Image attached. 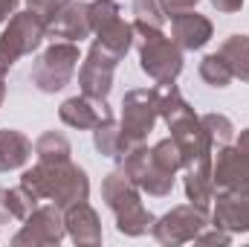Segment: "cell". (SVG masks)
<instances>
[{
  "mask_svg": "<svg viewBox=\"0 0 249 247\" xmlns=\"http://www.w3.org/2000/svg\"><path fill=\"white\" fill-rule=\"evenodd\" d=\"M20 184L38 201H53L61 209L87 201V192H90V181L84 169H78L70 160H41L35 169L23 172Z\"/></svg>",
  "mask_w": 249,
  "mask_h": 247,
  "instance_id": "obj_1",
  "label": "cell"
},
{
  "mask_svg": "<svg viewBox=\"0 0 249 247\" xmlns=\"http://www.w3.org/2000/svg\"><path fill=\"white\" fill-rule=\"evenodd\" d=\"M102 195L110 212L116 215V230L122 236H145L154 227V215L139 201V186L130 181L124 169H116L105 178Z\"/></svg>",
  "mask_w": 249,
  "mask_h": 247,
  "instance_id": "obj_2",
  "label": "cell"
},
{
  "mask_svg": "<svg viewBox=\"0 0 249 247\" xmlns=\"http://www.w3.org/2000/svg\"><path fill=\"white\" fill-rule=\"evenodd\" d=\"M133 32L139 35V64L154 82H174L183 70V50L162 35V29L139 26L133 23Z\"/></svg>",
  "mask_w": 249,
  "mask_h": 247,
  "instance_id": "obj_3",
  "label": "cell"
},
{
  "mask_svg": "<svg viewBox=\"0 0 249 247\" xmlns=\"http://www.w3.org/2000/svg\"><path fill=\"white\" fill-rule=\"evenodd\" d=\"M47 38V23L32 12H15L0 35V79L12 70V64L41 47Z\"/></svg>",
  "mask_w": 249,
  "mask_h": 247,
  "instance_id": "obj_4",
  "label": "cell"
},
{
  "mask_svg": "<svg viewBox=\"0 0 249 247\" xmlns=\"http://www.w3.org/2000/svg\"><path fill=\"white\" fill-rule=\"evenodd\" d=\"M75 67H78V47L72 41H58L35 62L29 76L41 93H55L70 84Z\"/></svg>",
  "mask_w": 249,
  "mask_h": 247,
  "instance_id": "obj_5",
  "label": "cell"
},
{
  "mask_svg": "<svg viewBox=\"0 0 249 247\" xmlns=\"http://www.w3.org/2000/svg\"><path fill=\"white\" fill-rule=\"evenodd\" d=\"M122 169L130 175V181L139 186L142 192H148V195H154V198H165V195L174 189V181H177V178H174L177 172L165 169V166L154 157V151L145 148V143L127 148Z\"/></svg>",
  "mask_w": 249,
  "mask_h": 247,
  "instance_id": "obj_6",
  "label": "cell"
},
{
  "mask_svg": "<svg viewBox=\"0 0 249 247\" xmlns=\"http://www.w3.org/2000/svg\"><path fill=\"white\" fill-rule=\"evenodd\" d=\"M206 227H209L206 209L197 204H188V206H174L160 221H154L151 236L160 245H186V242H194Z\"/></svg>",
  "mask_w": 249,
  "mask_h": 247,
  "instance_id": "obj_7",
  "label": "cell"
},
{
  "mask_svg": "<svg viewBox=\"0 0 249 247\" xmlns=\"http://www.w3.org/2000/svg\"><path fill=\"white\" fill-rule=\"evenodd\" d=\"M157 96L154 90H127L122 99V131L130 145H139L148 140V134L157 125Z\"/></svg>",
  "mask_w": 249,
  "mask_h": 247,
  "instance_id": "obj_8",
  "label": "cell"
},
{
  "mask_svg": "<svg viewBox=\"0 0 249 247\" xmlns=\"http://www.w3.org/2000/svg\"><path fill=\"white\" fill-rule=\"evenodd\" d=\"M119 59L110 56L105 47H99L93 41L87 59L78 70V84H81V93L84 96H93V99H107L110 87H113V70H116Z\"/></svg>",
  "mask_w": 249,
  "mask_h": 247,
  "instance_id": "obj_9",
  "label": "cell"
},
{
  "mask_svg": "<svg viewBox=\"0 0 249 247\" xmlns=\"http://www.w3.org/2000/svg\"><path fill=\"white\" fill-rule=\"evenodd\" d=\"M67 233L64 227V209L58 204L50 206H38L26 221L23 230L12 239L15 245H58Z\"/></svg>",
  "mask_w": 249,
  "mask_h": 247,
  "instance_id": "obj_10",
  "label": "cell"
},
{
  "mask_svg": "<svg viewBox=\"0 0 249 247\" xmlns=\"http://www.w3.org/2000/svg\"><path fill=\"white\" fill-rule=\"evenodd\" d=\"M217 192H249V154L238 145H223L212 163Z\"/></svg>",
  "mask_w": 249,
  "mask_h": 247,
  "instance_id": "obj_11",
  "label": "cell"
},
{
  "mask_svg": "<svg viewBox=\"0 0 249 247\" xmlns=\"http://www.w3.org/2000/svg\"><path fill=\"white\" fill-rule=\"evenodd\" d=\"M61 123L70 128H78V131H93L102 123H107L113 117V111L107 108L105 99H93V96H72L61 105Z\"/></svg>",
  "mask_w": 249,
  "mask_h": 247,
  "instance_id": "obj_12",
  "label": "cell"
},
{
  "mask_svg": "<svg viewBox=\"0 0 249 247\" xmlns=\"http://www.w3.org/2000/svg\"><path fill=\"white\" fill-rule=\"evenodd\" d=\"M171 41L180 50H200L212 41V21L194 9L171 15Z\"/></svg>",
  "mask_w": 249,
  "mask_h": 247,
  "instance_id": "obj_13",
  "label": "cell"
},
{
  "mask_svg": "<svg viewBox=\"0 0 249 247\" xmlns=\"http://www.w3.org/2000/svg\"><path fill=\"white\" fill-rule=\"evenodd\" d=\"M93 32V26H90V15H87V3H75V0H70L67 6H64L61 12L47 23V35L55 41V38H61V41H81V38H87Z\"/></svg>",
  "mask_w": 249,
  "mask_h": 247,
  "instance_id": "obj_14",
  "label": "cell"
},
{
  "mask_svg": "<svg viewBox=\"0 0 249 247\" xmlns=\"http://www.w3.org/2000/svg\"><path fill=\"white\" fill-rule=\"evenodd\" d=\"M214 227L229 233H249V192H217Z\"/></svg>",
  "mask_w": 249,
  "mask_h": 247,
  "instance_id": "obj_15",
  "label": "cell"
},
{
  "mask_svg": "<svg viewBox=\"0 0 249 247\" xmlns=\"http://www.w3.org/2000/svg\"><path fill=\"white\" fill-rule=\"evenodd\" d=\"M64 227L70 233V239L75 245H99L102 242V224H99V215L96 209L81 201V204H72L64 209Z\"/></svg>",
  "mask_w": 249,
  "mask_h": 247,
  "instance_id": "obj_16",
  "label": "cell"
},
{
  "mask_svg": "<svg viewBox=\"0 0 249 247\" xmlns=\"http://www.w3.org/2000/svg\"><path fill=\"white\" fill-rule=\"evenodd\" d=\"M186 195L191 204L197 206H209V201L214 198V178H212V157L197 160L186 166Z\"/></svg>",
  "mask_w": 249,
  "mask_h": 247,
  "instance_id": "obj_17",
  "label": "cell"
},
{
  "mask_svg": "<svg viewBox=\"0 0 249 247\" xmlns=\"http://www.w3.org/2000/svg\"><path fill=\"white\" fill-rule=\"evenodd\" d=\"M35 145L20 134V131H0V172H12V169H20L29 157H32Z\"/></svg>",
  "mask_w": 249,
  "mask_h": 247,
  "instance_id": "obj_18",
  "label": "cell"
},
{
  "mask_svg": "<svg viewBox=\"0 0 249 247\" xmlns=\"http://www.w3.org/2000/svg\"><path fill=\"white\" fill-rule=\"evenodd\" d=\"M99 38H96V44L99 47H105L110 56H116L119 62H122L124 56H127V50L133 47V23H124L122 18L119 21H113L110 26H105V29H99L96 32Z\"/></svg>",
  "mask_w": 249,
  "mask_h": 247,
  "instance_id": "obj_19",
  "label": "cell"
},
{
  "mask_svg": "<svg viewBox=\"0 0 249 247\" xmlns=\"http://www.w3.org/2000/svg\"><path fill=\"white\" fill-rule=\"evenodd\" d=\"M93 143H96V148H99L105 157H124L127 148H133V145L127 143V137H124L122 125H116L113 117H110L107 123H102L99 128H93Z\"/></svg>",
  "mask_w": 249,
  "mask_h": 247,
  "instance_id": "obj_20",
  "label": "cell"
},
{
  "mask_svg": "<svg viewBox=\"0 0 249 247\" xmlns=\"http://www.w3.org/2000/svg\"><path fill=\"white\" fill-rule=\"evenodd\" d=\"M217 53L223 56V62L229 64V70H232L235 79L249 82V35H229L220 44Z\"/></svg>",
  "mask_w": 249,
  "mask_h": 247,
  "instance_id": "obj_21",
  "label": "cell"
},
{
  "mask_svg": "<svg viewBox=\"0 0 249 247\" xmlns=\"http://www.w3.org/2000/svg\"><path fill=\"white\" fill-rule=\"evenodd\" d=\"M200 79H203L209 87H229V82H232L235 76H232L229 64L223 62L220 53H212V56H206V59L200 62Z\"/></svg>",
  "mask_w": 249,
  "mask_h": 247,
  "instance_id": "obj_22",
  "label": "cell"
},
{
  "mask_svg": "<svg viewBox=\"0 0 249 247\" xmlns=\"http://www.w3.org/2000/svg\"><path fill=\"white\" fill-rule=\"evenodd\" d=\"M70 151H72L70 148V140L64 134H58V131H47L35 143L38 160H70Z\"/></svg>",
  "mask_w": 249,
  "mask_h": 247,
  "instance_id": "obj_23",
  "label": "cell"
},
{
  "mask_svg": "<svg viewBox=\"0 0 249 247\" xmlns=\"http://www.w3.org/2000/svg\"><path fill=\"white\" fill-rule=\"evenodd\" d=\"M6 204H9L12 218H18V221H26V218L38 209V198H35L23 184L15 186V189H6Z\"/></svg>",
  "mask_w": 249,
  "mask_h": 247,
  "instance_id": "obj_24",
  "label": "cell"
},
{
  "mask_svg": "<svg viewBox=\"0 0 249 247\" xmlns=\"http://www.w3.org/2000/svg\"><path fill=\"white\" fill-rule=\"evenodd\" d=\"M133 23L139 26H151V29H162L165 26V9L160 0H133Z\"/></svg>",
  "mask_w": 249,
  "mask_h": 247,
  "instance_id": "obj_25",
  "label": "cell"
},
{
  "mask_svg": "<svg viewBox=\"0 0 249 247\" xmlns=\"http://www.w3.org/2000/svg\"><path fill=\"white\" fill-rule=\"evenodd\" d=\"M87 15H90L93 32H99V29L110 26L113 21H119V6L113 0H93V3H87Z\"/></svg>",
  "mask_w": 249,
  "mask_h": 247,
  "instance_id": "obj_26",
  "label": "cell"
},
{
  "mask_svg": "<svg viewBox=\"0 0 249 247\" xmlns=\"http://www.w3.org/2000/svg\"><path fill=\"white\" fill-rule=\"evenodd\" d=\"M200 123L206 128V134L212 137V143L226 145L235 137V125L229 123V117H223V114H206V117H200Z\"/></svg>",
  "mask_w": 249,
  "mask_h": 247,
  "instance_id": "obj_27",
  "label": "cell"
},
{
  "mask_svg": "<svg viewBox=\"0 0 249 247\" xmlns=\"http://www.w3.org/2000/svg\"><path fill=\"white\" fill-rule=\"evenodd\" d=\"M151 151H154V157H157L165 169H171V172H180V169H183V154H180V145L174 143V137L160 140Z\"/></svg>",
  "mask_w": 249,
  "mask_h": 247,
  "instance_id": "obj_28",
  "label": "cell"
},
{
  "mask_svg": "<svg viewBox=\"0 0 249 247\" xmlns=\"http://www.w3.org/2000/svg\"><path fill=\"white\" fill-rule=\"evenodd\" d=\"M26 3H29V12L32 15H38L44 23H50L70 0H26Z\"/></svg>",
  "mask_w": 249,
  "mask_h": 247,
  "instance_id": "obj_29",
  "label": "cell"
},
{
  "mask_svg": "<svg viewBox=\"0 0 249 247\" xmlns=\"http://www.w3.org/2000/svg\"><path fill=\"white\" fill-rule=\"evenodd\" d=\"M160 3H162L165 15L171 18V15H180V12H188V9H194L200 0H160Z\"/></svg>",
  "mask_w": 249,
  "mask_h": 247,
  "instance_id": "obj_30",
  "label": "cell"
},
{
  "mask_svg": "<svg viewBox=\"0 0 249 247\" xmlns=\"http://www.w3.org/2000/svg\"><path fill=\"white\" fill-rule=\"evenodd\" d=\"M194 242H200V245H229V233H200Z\"/></svg>",
  "mask_w": 249,
  "mask_h": 247,
  "instance_id": "obj_31",
  "label": "cell"
},
{
  "mask_svg": "<svg viewBox=\"0 0 249 247\" xmlns=\"http://www.w3.org/2000/svg\"><path fill=\"white\" fill-rule=\"evenodd\" d=\"M212 6L217 12H223V15H232V12H238L244 6V0H212Z\"/></svg>",
  "mask_w": 249,
  "mask_h": 247,
  "instance_id": "obj_32",
  "label": "cell"
},
{
  "mask_svg": "<svg viewBox=\"0 0 249 247\" xmlns=\"http://www.w3.org/2000/svg\"><path fill=\"white\" fill-rule=\"evenodd\" d=\"M18 3H20V0H0V26L9 23V18L18 12Z\"/></svg>",
  "mask_w": 249,
  "mask_h": 247,
  "instance_id": "obj_33",
  "label": "cell"
},
{
  "mask_svg": "<svg viewBox=\"0 0 249 247\" xmlns=\"http://www.w3.org/2000/svg\"><path fill=\"white\" fill-rule=\"evenodd\" d=\"M12 218V212H9V204H6V189H0V224H6Z\"/></svg>",
  "mask_w": 249,
  "mask_h": 247,
  "instance_id": "obj_34",
  "label": "cell"
},
{
  "mask_svg": "<svg viewBox=\"0 0 249 247\" xmlns=\"http://www.w3.org/2000/svg\"><path fill=\"white\" fill-rule=\"evenodd\" d=\"M238 148H244V151L249 154V128L241 131V137H238Z\"/></svg>",
  "mask_w": 249,
  "mask_h": 247,
  "instance_id": "obj_35",
  "label": "cell"
},
{
  "mask_svg": "<svg viewBox=\"0 0 249 247\" xmlns=\"http://www.w3.org/2000/svg\"><path fill=\"white\" fill-rule=\"evenodd\" d=\"M3 99H6V84L0 82V105H3Z\"/></svg>",
  "mask_w": 249,
  "mask_h": 247,
  "instance_id": "obj_36",
  "label": "cell"
}]
</instances>
